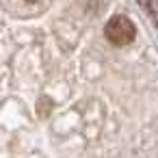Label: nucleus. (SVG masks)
Here are the masks:
<instances>
[{
    "instance_id": "f257e3e1",
    "label": "nucleus",
    "mask_w": 158,
    "mask_h": 158,
    "mask_svg": "<svg viewBox=\"0 0 158 158\" xmlns=\"http://www.w3.org/2000/svg\"><path fill=\"white\" fill-rule=\"evenodd\" d=\"M104 37L113 44V46H128L134 41L136 37V28L134 24L126 18V15H115L106 22L104 26Z\"/></svg>"
},
{
    "instance_id": "f03ea898",
    "label": "nucleus",
    "mask_w": 158,
    "mask_h": 158,
    "mask_svg": "<svg viewBox=\"0 0 158 158\" xmlns=\"http://www.w3.org/2000/svg\"><path fill=\"white\" fill-rule=\"evenodd\" d=\"M26 2H37V0H26Z\"/></svg>"
}]
</instances>
